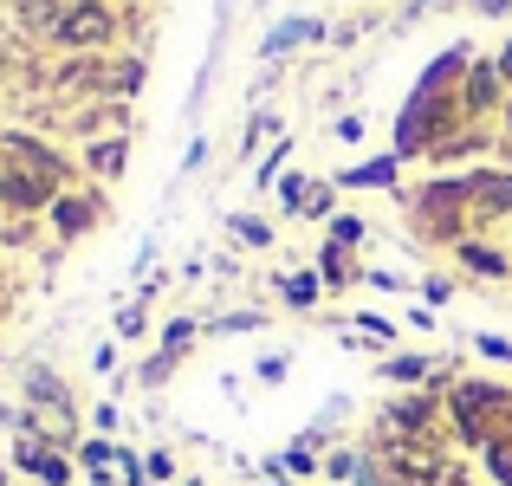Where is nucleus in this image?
I'll return each mask as SVG.
<instances>
[{"instance_id":"2","label":"nucleus","mask_w":512,"mask_h":486,"mask_svg":"<svg viewBox=\"0 0 512 486\" xmlns=\"http://www.w3.org/2000/svg\"><path fill=\"white\" fill-rule=\"evenodd\" d=\"M52 33H59L65 46H98V39L111 33V13H104V7H78V13H65Z\"/></svg>"},{"instance_id":"3","label":"nucleus","mask_w":512,"mask_h":486,"mask_svg":"<svg viewBox=\"0 0 512 486\" xmlns=\"http://www.w3.org/2000/svg\"><path fill=\"white\" fill-rule=\"evenodd\" d=\"M474 195L487 208H512V175H487V182H474Z\"/></svg>"},{"instance_id":"5","label":"nucleus","mask_w":512,"mask_h":486,"mask_svg":"<svg viewBox=\"0 0 512 486\" xmlns=\"http://www.w3.org/2000/svg\"><path fill=\"white\" fill-rule=\"evenodd\" d=\"M493 474L512 486V441H500V448H493Z\"/></svg>"},{"instance_id":"4","label":"nucleus","mask_w":512,"mask_h":486,"mask_svg":"<svg viewBox=\"0 0 512 486\" xmlns=\"http://www.w3.org/2000/svg\"><path fill=\"white\" fill-rule=\"evenodd\" d=\"M85 221H91V208H85V201H65V208H59V227H65V234H78Z\"/></svg>"},{"instance_id":"7","label":"nucleus","mask_w":512,"mask_h":486,"mask_svg":"<svg viewBox=\"0 0 512 486\" xmlns=\"http://www.w3.org/2000/svg\"><path fill=\"white\" fill-rule=\"evenodd\" d=\"M506 72H512V52H506Z\"/></svg>"},{"instance_id":"6","label":"nucleus","mask_w":512,"mask_h":486,"mask_svg":"<svg viewBox=\"0 0 512 486\" xmlns=\"http://www.w3.org/2000/svg\"><path fill=\"white\" fill-rule=\"evenodd\" d=\"M91 162H98V169H117V162H124V143H104V150L91 156Z\"/></svg>"},{"instance_id":"1","label":"nucleus","mask_w":512,"mask_h":486,"mask_svg":"<svg viewBox=\"0 0 512 486\" xmlns=\"http://www.w3.org/2000/svg\"><path fill=\"white\" fill-rule=\"evenodd\" d=\"M454 409H461V428L467 435H487V415H506V396L487 383H467L461 396H454Z\"/></svg>"}]
</instances>
